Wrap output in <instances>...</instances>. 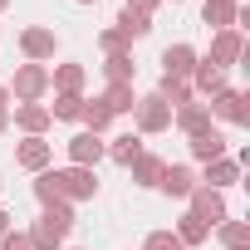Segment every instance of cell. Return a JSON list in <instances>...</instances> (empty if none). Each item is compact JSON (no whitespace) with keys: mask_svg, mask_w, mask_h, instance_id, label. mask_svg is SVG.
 Masks as SVG:
<instances>
[{"mask_svg":"<svg viewBox=\"0 0 250 250\" xmlns=\"http://www.w3.org/2000/svg\"><path fill=\"white\" fill-rule=\"evenodd\" d=\"M79 5H93V0H79Z\"/></svg>","mask_w":250,"mask_h":250,"instance_id":"ab89813d","label":"cell"},{"mask_svg":"<svg viewBox=\"0 0 250 250\" xmlns=\"http://www.w3.org/2000/svg\"><path fill=\"white\" fill-rule=\"evenodd\" d=\"M172 123H177L187 138H196V133L216 128V123H211V113H206V103H187V108H177V113H172Z\"/></svg>","mask_w":250,"mask_h":250,"instance_id":"ffe728a7","label":"cell"},{"mask_svg":"<svg viewBox=\"0 0 250 250\" xmlns=\"http://www.w3.org/2000/svg\"><path fill=\"white\" fill-rule=\"evenodd\" d=\"M157 98H162V103H167L172 113H177V108H187V103H196L191 83H187V79H167V74L157 79Z\"/></svg>","mask_w":250,"mask_h":250,"instance_id":"44dd1931","label":"cell"},{"mask_svg":"<svg viewBox=\"0 0 250 250\" xmlns=\"http://www.w3.org/2000/svg\"><path fill=\"white\" fill-rule=\"evenodd\" d=\"M10 221H15V216H10L5 206H0V235H5V230H10Z\"/></svg>","mask_w":250,"mask_h":250,"instance_id":"e575fe53","label":"cell"},{"mask_svg":"<svg viewBox=\"0 0 250 250\" xmlns=\"http://www.w3.org/2000/svg\"><path fill=\"white\" fill-rule=\"evenodd\" d=\"M98 49H103V59H108V54H133V40L123 35V30H113V25H108V30L98 35Z\"/></svg>","mask_w":250,"mask_h":250,"instance_id":"f546056e","label":"cell"},{"mask_svg":"<svg viewBox=\"0 0 250 250\" xmlns=\"http://www.w3.org/2000/svg\"><path fill=\"white\" fill-rule=\"evenodd\" d=\"M216 69H230V64H240L245 59V40H240V30H216L211 35V54H206Z\"/></svg>","mask_w":250,"mask_h":250,"instance_id":"ba28073f","label":"cell"},{"mask_svg":"<svg viewBox=\"0 0 250 250\" xmlns=\"http://www.w3.org/2000/svg\"><path fill=\"white\" fill-rule=\"evenodd\" d=\"M54 187H59V201H93L98 196V177L93 167H54Z\"/></svg>","mask_w":250,"mask_h":250,"instance_id":"7a4b0ae2","label":"cell"},{"mask_svg":"<svg viewBox=\"0 0 250 250\" xmlns=\"http://www.w3.org/2000/svg\"><path fill=\"white\" fill-rule=\"evenodd\" d=\"M240 182V162L235 157H216V162H206V172H201V187H211V191H226V187H235Z\"/></svg>","mask_w":250,"mask_h":250,"instance_id":"e0dca14e","label":"cell"},{"mask_svg":"<svg viewBox=\"0 0 250 250\" xmlns=\"http://www.w3.org/2000/svg\"><path fill=\"white\" fill-rule=\"evenodd\" d=\"M49 93V64H20L10 74V98L15 103H40Z\"/></svg>","mask_w":250,"mask_h":250,"instance_id":"3957f363","label":"cell"},{"mask_svg":"<svg viewBox=\"0 0 250 250\" xmlns=\"http://www.w3.org/2000/svg\"><path fill=\"white\" fill-rule=\"evenodd\" d=\"M157 5L162 0H128V10H138V15H157Z\"/></svg>","mask_w":250,"mask_h":250,"instance_id":"836d02e7","label":"cell"},{"mask_svg":"<svg viewBox=\"0 0 250 250\" xmlns=\"http://www.w3.org/2000/svg\"><path fill=\"white\" fill-rule=\"evenodd\" d=\"M191 187H196V172L187 167V162H167L162 167V182H157V191H167V196H191Z\"/></svg>","mask_w":250,"mask_h":250,"instance_id":"2e32d148","label":"cell"},{"mask_svg":"<svg viewBox=\"0 0 250 250\" xmlns=\"http://www.w3.org/2000/svg\"><path fill=\"white\" fill-rule=\"evenodd\" d=\"M69 230H74V206L69 201H54V206H44V216L25 235H30V250H64Z\"/></svg>","mask_w":250,"mask_h":250,"instance_id":"6da1fadb","label":"cell"},{"mask_svg":"<svg viewBox=\"0 0 250 250\" xmlns=\"http://www.w3.org/2000/svg\"><path fill=\"white\" fill-rule=\"evenodd\" d=\"M216 235H221L226 250H250V226H245V221H221Z\"/></svg>","mask_w":250,"mask_h":250,"instance_id":"f1b7e54d","label":"cell"},{"mask_svg":"<svg viewBox=\"0 0 250 250\" xmlns=\"http://www.w3.org/2000/svg\"><path fill=\"white\" fill-rule=\"evenodd\" d=\"M79 123H83V133H98V138H103V133H108V123H113V113L103 108V98H88Z\"/></svg>","mask_w":250,"mask_h":250,"instance_id":"83f0119b","label":"cell"},{"mask_svg":"<svg viewBox=\"0 0 250 250\" xmlns=\"http://www.w3.org/2000/svg\"><path fill=\"white\" fill-rule=\"evenodd\" d=\"M64 250H83V245H64Z\"/></svg>","mask_w":250,"mask_h":250,"instance_id":"74e56055","label":"cell"},{"mask_svg":"<svg viewBox=\"0 0 250 250\" xmlns=\"http://www.w3.org/2000/svg\"><path fill=\"white\" fill-rule=\"evenodd\" d=\"M187 83H191V93H201V98H216L221 88H230V79H226V69H216V64L206 59V54L196 59V69H191V79H187Z\"/></svg>","mask_w":250,"mask_h":250,"instance_id":"9c48e42d","label":"cell"},{"mask_svg":"<svg viewBox=\"0 0 250 250\" xmlns=\"http://www.w3.org/2000/svg\"><path fill=\"white\" fill-rule=\"evenodd\" d=\"M133 74H138L133 54H108V59H103V79H108V83H133Z\"/></svg>","mask_w":250,"mask_h":250,"instance_id":"4316f807","label":"cell"},{"mask_svg":"<svg viewBox=\"0 0 250 250\" xmlns=\"http://www.w3.org/2000/svg\"><path fill=\"white\" fill-rule=\"evenodd\" d=\"M0 108H5V113H10V88H5V83H0Z\"/></svg>","mask_w":250,"mask_h":250,"instance_id":"d590c367","label":"cell"},{"mask_svg":"<svg viewBox=\"0 0 250 250\" xmlns=\"http://www.w3.org/2000/svg\"><path fill=\"white\" fill-rule=\"evenodd\" d=\"M162 167H167V162H162L157 152H143V157L128 167V172H133V187H157V182H162Z\"/></svg>","mask_w":250,"mask_h":250,"instance_id":"7402d4cb","label":"cell"},{"mask_svg":"<svg viewBox=\"0 0 250 250\" xmlns=\"http://www.w3.org/2000/svg\"><path fill=\"white\" fill-rule=\"evenodd\" d=\"M113 30H123L128 40H143V35H152V15H138V10L123 5V15L113 20Z\"/></svg>","mask_w":250,"mask_h":250,"instance_id":"484cf974","label":"cell"},{"mask_svg":"<svg viewBox=\"0 0 250 250\" xmlns=\"http://www.w3.org/2000/svg\"><path fill=\"white\" fill-rule=\"evenodd\" d=\"M196 59H201V54H196L187 40H177V44H167V49H162V74H167V79H191Z\"/></svg>","mask_w":250,"mask_h":250,"instance_id":"8fae6325","label":"cell"},{"mask_svg":"<svg viewBox=\"0 0 250 250\" xmlns=\"http://www.w3.org/2000/svg\"><path fill=\"white\" fill-rule=\"evenodd\" d=\"M64 147H69V167H98L103 162V138L98 133H74Z\"/></svg>","mask_w":250,"mask_h":250,"instance_id":"7c38bea8","label":"cell"},{"mask_svg":"<svg viewBox=\"0 0 250 250\" xmlns=\"http://www.w3.org/2000/svg\"><path fill=\"white\" fill-rule=\"evenodd\" d=\"M206 113H211V123L221 118V123H235V128H245V123H250V98H245L240 88H221V93L206 103Z\"/></svg>","mask_w":250,"mask_h":250,"instance_id":"5b68a950","label":"cell"},{"mask_svg":"<svg viewBox=\"0 0 250 250\" xmlns=\"http://www.w3.org/2000/svg\"><path fill=\"white\" fill-rule=\"evenodd\" d=\"M5 5H10V0H0V10H5Z\"/></svg>","mask_w":250,"mask_h":250,"instance_id":"f35d334b","label":"cell"},{"mask_svg":"<svg viewBox=\"0 0 250 250\" xmlns=\"http://www.w3.org/2000/svg\"><path fill=\"white\" fill-rule=\"evenodd\" d=\"M83 83H88V69L83 64H54L49 69V88L54 93H83Z\"/></svg>","mask_w":250,"mask_h":250,"instance_id":"d6986e66","label":"cell"},{"mask_svg":"<svg viewBox=\"0 0 250 250\" xmlns=\"http://www.w3.org/2000/svg\"><path fill=\"white\" fill-rule=\"evenodd\" d=\"M172 235H177L187 250H196V245H206V240H211V226H206V221H196V216L187 211V216L177 221V230H172Z\"/></svg>","mask_w":250,"mask_h":250,"instance_id":"603a6c76","label":"cell"},{"mask_svg":"<svg viewBox=\"0 0 250 250\" xmlns=\"http://www.w3.org/2000/svg\"><path fill=\"white\" fill-rule=\"evenodd\" d=\"M133 123H138V138H157V133L172 128V108H167L157 93H143V98L133 103Z\"/></svg>","mask_w":250,"mask_h":250,"instance_id":"277c9868","label":"cell"},{"mask_svg":"<svg viewBox=\"0 0 250 250\" xmlns=\"http://www.w3.org/2000/svg\"><path fill=\"white\" fill-rule=\"evenodd\" d=\"M147 152V143L138 138V133H123V138H113V143H103V157H113L118 167H133L138 157Z\"/></svg>","mask_w":250,"mask_h":250,"instance_id":"ac0fdd59","label":"cell"},{"mask_svg":"<svg viewBox=\"0 0 250 250\" xmlns=\"http://www.w3.org/2000/svg\"><path fill=\"white\" fill-rule=\"evenodd\" d=\"M15 162H20L25 172H49V162H54V147H49L44 138H25V143L15 147Z\"/></svg>","mask_w":250,"mask_h":250,"instance_id":"9a60e30c","label":"cell"},{"mask_svg":"<svg viewBox=\"0 0 250 250\" xmlns=\"http://www.w3.org/2000/svg\"><path fill=\"white\" fill-rule=\"evenodd\" d=\"M49 123H54V118H49L44 103H15V128H20L25 138H44Z\"/></svg>","mask_w":250,"mask_h":250,"instance_id":"4fadbf2b","label":"cell"},{"mask_svg":"<svg viewBox=\"0 0 250 250\" xmlns=\"http://www.w3.org/2000/svg\"><path fill=\"white\" fill-rule=\"evenodd\" d=\"M187 147H191V157L206 167V162H216V157H226V133L221 128H206V133H196V138H187Z\"/></svg>","mask_w":250,"mask_h":250,"instance_id":"5bb4252c","label":"cell"},{"mask_svg":"<svg viewBox=\"0 0 250 250\" xmlns=\"http://www.w3.org/2000/svg\"><path fill=\"white\" fill-rule=\"evenodd\" d=\"M0 250H30V235L25 230H5L0 235Z\"/></svg>","mask_w":250,"mask_h":250,"instance_id":"d6a6232c","label":"cell"},{"mask_svg":"<svg viewBox=\"0 0 250 250\" xmlns=\"http://www.w3.org/2000/svg\"><path fill=\"white\" fill-rule=\"evenodd\" d=\"M143 250H187V245H182L172 230H152V235L143 240Z\"/></svg>","mask_w":250,"mask_h":250,"instance_id":"1f68e13d","label":"cell"},{"mask_svg":"<svg viewBox=\"0 0 250 250\" xmlns=\"http://www.w3.org/2000/svg\"><path fill=\"white\" fill-rule=\"evenodd\" d=\"M187 201H191V216H196V221H206V226H221V221H230V211H226V196H221V191H211V187H201V182L191 187V196H187Z\"/></svg>","mask_w":250,"mask_h":250,"instance_id":"52a82bcc","label":"cell"},{"mask_svg":"<svg viewBox=\"0 0 250 250\" xmlns=\"http://www.w3.org/2000/svg\"><path fill=\"white\" fill-rule=\"evenodd\" d=\"M201 25L216 30H240V0H206L201 5Z\"/></svg>","mask_w":250,"mask_h":250,"instance_id":"30bf717a","label":"cell"},{"mask_svg":"<svg viewBox=\"0 0 250 250\" xmlns=\"http://www.w3.org/2000/svg\"><path fill=\"white\" fill-rule=\"evenodd\" d=\"M30 191H35V201H40V206H54V201H59L54 172H35V187H30Z\"/></svg>","mask_w":250,"mask_h":250,"instance_id":"4dcf8cb0","label":"cell"},{"mask_svg":"<svg viewBox=\"0 0 250 250\" xmlns=\"http://www.w3.org/2000/svg\"><path fill=\"white\" fill-rule=\"evenodd\" d=\"M83 93H54V108H49V118H59V123H79L83 118Z\"/></svg>","mask_w":250,"mask_h":250,"instance_id":"d4e9b609","label":"cell"},{"mask_svg":"<svg viewBox=\"0 0 250 250\" xmlns=\"http://www.w3.org/2000/svg\"><path fill=\"white\" fill-rule=\"evenodd\" d=\"M5 128H10V113H5V108H0V133H5Z\"/></svg>","mask_w":250,"mask_h":250,"instance_id":"8d00e7d4","label":"cell"},{"mask_svg":"<svg viewBox=\"0 0 250 250\" xmlns=\"http://www.w3.org/2000/svg\"><path fill=\"white\" fill-rule=\"evenodd\" d=\"M20 54H25V64H49L59 54V35L44 25H30V30H20Z\"/></svg>","mask_w":250,"mask_h":250,"instance_id":"8992f818","label":"cell"},{"mask_svg":"<svg viewBox=\"0 0 250 250\" xmlns=\"http://www.w3.org/2000/svg\"><path fill=\"white\" fill-rule=\"evenodd\" d=\"M0 187H5V182H0Z\"/></svg>","mask_w":250,"mask_h":250,"instance_id":"60d3db41","label":"cell"},{"mask_svg":"<svg viewBox=\"0 0 250 250\" xmlns=\"http://www.w3.org/2000/svg\"><path fill=\"white\" fill-rule=\"evenodd\" d=\"M98 98H103V108H108L113 118H118V113H133V103H138V93H133V83H108V88H103Z\"/></svg>","mask_w":250,"mask_h":250,"instance_id":"cb8c5ba5","label":"cell"}]
</instances>
